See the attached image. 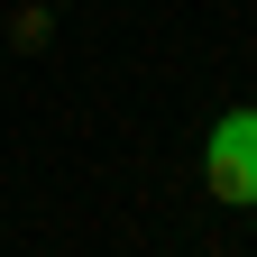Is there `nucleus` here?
I'll return each mask as SVG.
<instances>
[{"label": "nucleus", "instance_id": "1", "mask_svg": "<svg viewBox=\"0 0 257 257\" xmlns=\"http://www.w3.org/2000/svg\"><path fill=\"white\" fill-rule=\"evenodd\" d=\"M202 184H211V202L257 211V110L211 119V138H202Z\"/></svg>", "mask_w": 257, "mask_h": 257}]
</instances>
